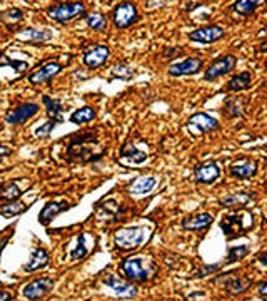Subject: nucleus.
Returning <instances> with one entry per match:
<instances>
[{
	"label": "nucleus",
	"mask_w": 267,
	"mask_h": 301,
	"mask_svg": "<svg viewBox=\"0 0 267 301\" xmlns=\"http://www.w3.org/2000/svg\"><path fill=\"white\" fill-rule=\"evenodd\" d=\"M87 25L94 30H99V32H104L107 29V17L102 14H90L87 17Z\"/></svg>",
	"instance_id": "nucleus-32"
},
{
	"label": "nucleus",
	"mask_w": 267,
	"mask_h": 301,
	"mask_svg": "<svg viewBox=\"0 0 267 301\" xmlns=\"http://www.w3.org/2000/svg\"><path fill=\"white\" fill-rule=\"evenodd\" d=\"M85 240H87L85 234H80V236L77 238V246L74 248L72 253H71V258H72L74 261L82 259V258H84V256L87 254V251H89V248H87V245H85Z\"/></svg>",
	"instance_id": "nucleus-33"
},
{
	"label": "nucleus",
	"mask_w": 267,
	"mask_h": 301,
	"mask_svg": "<svg viewBox=\"0 0 267 301\" xmlns=\"http://www.w3.org/2000/svg\"><path fill=\"white\" fill-rule=\"evenodd\" d=\"M109 55H111V50H109L107 46H94L90 49H85L84 64L89 69H97L109 59Z\"/></svg>",
	"instance_id": "nucleus-13"
},
{
	"label": "nucleus",
	"mask_w": 267,
	"mask_h": 301,
	"mask_svg": "<svg viewBox=\"0 0 267 301\" xmlns=\"http://www.w3.org/2000/svg\"><path fill=\"white\" fill-rule=\"evenodd\" d=\"M135 19H137V8L134 3L122 2L115 7L114 10V24L117 29H125L129 25H132Z\"/></svg>",
	"instance_id": "nucleus-8"
},
{
	"label": "nucleus",
	"mask_w": 267,
	"mask_h": 301,
	"mask_svg": "<svg viewBox=\"0 0 267 301\" xmlns=\"http://www.w3.org/2000/svg\"><path fill=\"white\" fill-rule=\"evenodd\" d=\"M60 70H62V65H60L59 62H49V64H45L42 69H38L34 74H30L29 81L32 84H42L45 81H50V79L59 74Z\"/></svg>",
	"instance_id": "nucleus-18"
},
{
	"label": "nucleus",
	"mask_w": 267,
	"mask_h": 301,
	"mask_svg": "<svg viewBox=\"0 0 267 301\" xmlns=\"http://www.w3.org/2000/svg\"><path fill=\"white\" fill-rule=\"evenodd\" d=\"M52 37L50 30H40V29H25L22 30L19 39L24 42H45Z\"/></svg>",
	"instance_id": "nucleus-22"
},
{
	"label": "nucleus",
	"mask_w": 267,
	"mask_h": 301,
	"mask_svg": "<svg viewBox=\"0 0 267 301\" xmlns=\"http://www.w3.org/2000/svg\"><path fill=\"white\" fill-rule=\"evenodd\" d=\"M202 59L199 57H187L181 62H176L169 67V74L174 75V77H181V75H192L197 74L200 69H202Z\"/></svg>",
	"instance_id": "nucleus-10"
},
{
	"label": "nucleus",
	"mask_w": 267,
	"mask_h": 301,
	"mask_svg": "<svg viewBox=\"0 0 267 301\" xmlns=\"http://www.w3.org/2000/svg\"><path fill=\"white\" fill-rule=\"evenodd\" d=\"M235 64H237V59H235L234 55H222L221 59L214 60L211 65L207 67V70H205L204 74V79L209 82L216 81V79L222 77V75L229 74L230 70H234Z\"/></svg>",
	"instance_id": "nucleus-5"
},
{
	"label": "nucleus",
	"mask_w": 267,
	"mask_h": 301,
	"mask_svg": "<svg viewBox=\"0 0 267 301\" xmlns=\"http://www.w3.org/2000/svg\"><path fill=\"white\" fill-rule=\"evenodd\" d=\"M7 241H8V236L7 238H3L2 241H0V253H2V250H3V246L7 245Z\"/></svg>",
	"instance_id": "nucleus-44"
},
{
	"label": "nucleus",
	"mask_w": 267,
	"mask_h": 301,
	"mask_svg": "<svg viewBox=\"0 0 267 301\" xmlns=\"http://www.w3.org/2000/svg\"><path fill=\"white\" fill-rule=\"evenodd\" d=\"M52 288H54V281L50 278H37L24 286V296L30 301H36L43 298Z\"/></svg>",
	"instance_id": "nucleus-9"
},
{
	"label": "nucleus",
	"mask_w": 267,
	"mask_h": 301,
	"mask_svg": "<svg viewBox=\"0 0 267 301\" xmlns=\"http://www.w3.org/2000/svg\"><path fill=\"white\" fill-rule=\"evenodd\" d=\"M146 228H122L115 233V246L119 250H135L141 246L147 236Z\"/></svg>",
	"instance_id": "nucleus-3"
},
{
	"label": "nucleus",
	"mask_w": 267,
	"mask_h": 301,
	"mask_svg": "<svg viewBox=\"0 0 267 301\" xmlns=\"http://www.w3.org/2000/svg\"><path fill=\"white\" fill-rule=\"evenodd\" d=\"M20 196H22V189L19 188V183H17V181L0 184V199L10 202V201H17Z\"/></svg>",
	"instance_id": "nucleus-24"
},
{
	"label": "nucleus",
	"mask_w": 267,
	"mask_h": 301,
	"mask_svg": "<svg viewBox=\"0 0 267 301\" xmlns=\"http://www.w3.org/2000/svg\"><path fill=\"white\" fill-rule=\"evenodd\" d=\"M27 209V206L22 204L19 201H10V202H5V204L0 206V214L2 216H7V218H10V216H17L20 214V212H24Z\"/></svg>",
	"instance_id": "nucleus-31"
},
{
	"label": "nucleus",
	"mask_w": 267,
	"mask_h": 301,
	"mask_svg": "<svg viewBox=\"0 0 267 301\" xmlns=\"http://www.w3.org/2000/svg\"><path fill=\"white\" fill-rule=\"evenodd\" d=\"M94 119H95V109L85 105V107L78 109V110H76V112L72 114L71 121L74 124H78V126H80V124H87V122L94 121Z\"/></svg>",
	"instance_id": "nucleus-30"
},
{
	"label": "nucleus",
	"mask_w": 267,
	"mask_h": 301,
	"mask_svg": "<svg viewBox=\"0 0 267 301\" xmlns=\"http://www.w3.org/2000/svg\"><path fill=\"white\" fill-rule=\"evenodd\" d=\"M266 293H267V283H266V281H262L261 285H259V295L262 296V298H264Z\"/></svg>",
	"instance_id": "nucleus-43"
},
{
	"label": "nucleus",
	"mask_w": 267,
	"mask_h": 301,
	"mask_svg": "<svg viewBox=\"0 0 267 301\" xmlns=\"http://www.w3.org/2000/svg\"><path fill=\"white\" fill-rule=\"evenodd\" d=\"M187 124H189L191 129L200 132V134L217 129V126H219V122L216 121V119L211 117L209 114H204V112H197V114H194V116H191Z\"/></svg>",
	"instance_id": "nucleus-15"
},
{
	"label": "nucleus",
	"mask_w": 267,
	"mask_h": 301,
	"mask_svg": "<svg viewBox=\"0 0 267 301\" xmlns=\"http://www.w3.org/2000/svg\"><path fill=\"white\" fill-rule=\"evenodd\" d=\"M85 12V5L80 2H64L57 3V5H50L47 14L52 20L59 22V24H65L71 22L76 17H80Z\"/></svg>",
	"instance_id": "nucleus-2"
},
{
	"label": "nucleus",
	"mask_w": 267,
	"mask_h": 301,
	"mask_svg": "<svg viewBox=\"0 0 267 301\" xmlns=\"http://www.w3.org/2000/svg\"><path fill=\"white\" fill-rule=\"evenodd\" d=\"M247 216V212H234V214L226 216L224 223H222V229H224L227 240H234L239 238L240 233L247 231L252 228V223H244V218Z\"/></svg>",
	"instance_id": "nucleus-4"
},
{
	"label": "nucleus",
	"mask_w": 267,
	"mask_h": 301,
	"mask_svg": "<svg viewBox=\"0 0 267 301\" xmlns=\"http://www.w3.org/2000/svg\"><path fill=\"white\" fill-rule=\"evenodd\" d=\"M219 176H221V169H219L217 162L214 161H205L202 164L195 166V181L202 184H211L214 183Z\"/></svg>",
	"instance_id": "nucleus-14"
},
{
	"label": "nucleus",
	"mask_w": 267,
	"mask_h": 301,
	"mask_svg": "<svg viewBox=\"0 0 267 301\" xmlns=\"http://www.w3.org/2000/svg\"><path fill=\"white\" fill-rule=\"evenodd\" d=\"M55 121H47L45 124H42V126H38L37 129H36V136H38V137H47L52 132V129H54L55 127Z\"/></svg>",
	"instance_id": "nucleus-39"
},
{
	"label": "nucleus",
	"mask_w": 267,
	"mask_h": 301,
	"mask_svg": "<svg viewBox=\"0 0 267 301\" xmlns=\"http://www.w3.org/2000/svg\"><path fill=\"white\" fill-rule=\"evenodd\" d=\"M259 261H261V263L266 266V264H267V261H266V253H262V254L259 256Z\"/></svg>",
	"instance_id": "nucleus-45"
},
{
	"label": "nucleus",
	"mask_w": 267,
	"mask_h": 301,
	"mask_svg": "<svg viewBox=\"0 0 267 301\" xmlns=\"http://www.w3.org/2000/svg\"><path fill=\"white\" fill-rule=\"evenodd\" d=\"M0 19L5 22V24H10V22H20L22 19H24V12L17 7H12V8H8V10L3 12V14L0 15Z\"/></svg>",
	"instance_id": "nucleus-35"
},
{
	"label": "nucleus",
	"mask_w": 267,
	"mask_h": 301,
	"mask_svg": "<svg viewBox=\"0 0 267 301\" xmlns=\"http://www.w3.org/2000/svg\"><path fill=\"white\" fill-rule=\"evenodd\" d=\"M69 207H71V204H69L67 201H50V202H47L45 207H43V209L40 211V214H38V221H40L42 224H49L57 214L67 211Z\"/></svg>",
	"instance_id": "nucleus-17"
},
{
	"label": "nucleus",
	"mask_w": 267,
	"mask_h": 301,
	"mask_svg": "<svg viewBox=\"0 0 267 301\" xmlns=\"http://www.w3.org/2000/svg\"><path fill=\"white\" fill-rule=\"evenodd\" d=\"M257 171V162L256 161H249V159H239L234 164H230V176L237 179H249L256 174Z\"/></svg>",
	"instance_id": "nucleus-16"
},
{
	"label": "nucleus",
	"mask_w": 267,
	"mask_h": 301,
	"mask_svg": "<svg viewBox=\"0 0 267 301\" xmlns=\"http://www.w3.org/2000/svg\"><path fill=\"white\" fill-rule=\"evenodd\" d=\"M12 154V148L7 144H0V157H7Z\"/></svg>",
	"instance_id": "nucleus-41"
},
{
	"label": "nucleus",
	"mask_w": 267,
	"mask_h": 301,
	"mask_svg": "<svg viewBox=\"0 0 267 301\" xmlns=\"http://www.w3.org/2000/svg\"><path fill=\"white\" fill-rule=\"evenodd\" d=\"M104 285L122 300H130L137 295V288L127 283L125 280H122V278L115 276V274H107V278L104 280Z\"/></svg>",
	"instance_id": "nucleus-7"
},
{
	"label": "nucleus",
	"mask_w": 267,
	"mask_h": 301,
	"mask_svg": "<svg viewBox=\"0 0 267 301\" xmlns=\"http://www.w3.org/2000/svg\"><path fill=\"white\" fill-rule=\"evenodd\" d=\"M0 301H12V295L7 291H0Z\"/></svg>",
	"instance_id": "nucleus-42"
},
{
	"label": "nucleus",
	"mask_w": 267,
	"mask_h": 301,
	"mask_svg": "<svg viewBox=\"0 0 267 301\" xmlns=\"http://www.w3.org/2000/svg\"><path fill=\"white\" fill-rule=\"evenodd\" d=\"M0 59H3V62H0V65H10V67H14L17 72H22L24 69L29 67L27 62H17V60H12V59H7L5 55L0 52Z\"/></svg>",
	"instance_id": "nucleus-38"
},
{
	"label": "nucleus",
	"mask_w": 267,
	"mask_h": 301,
	"mask_svg": "<svg viewBox=\"0 0 267 301\" xmlns=\"http://www.w3.org/2000/svg\"><path fill=\"white\" fill-rule=\"evenodd\" d=\"M42 100L45 104L47 114L50 116L52 121L60 122L62 121V102L59 99H52L49 96H42Z\"/></svg>",
	"instance_id": "nucleus-26"
},
{
	"label": "nucleus",
	"mask_w": 267,
	"mask_h": 301,
	"mask_svg": "<svg viewBox=\"0 0 267 301\" xmlns=\"http://www.w3.org/2000/svg\"><path fill=\"white\" fill-rule=\"evenodd\" d=\"M47 264H49V254H47L45 250H42V248H36V250L32 251V258L27 264L24 266L25 271H37V269H42L45 268Z\"/></svg>",
	"instance_id": "nucleus-21"
},
{
	"label": "nucleus",
	"mask_w": 267,
	"mask_h": 301,
	"mask_svg": "<svg viewBox=\"0 0 267 301\" xmlns=\"http://www.w3.org/2000/svg\"><path fill=\"white\" fill-rule=\"evenodd\" d=\"M247 253H249L247 246H235V248H230L229 253H227V263H235V261H239L240 258L247 256Z\"/></svg>",
	"instance_id": "nucleus-37"
},
{
	"label": "nucleus",
	"mask_w": 267,
	"mask_h": 301,
	"mask_svg": "<svg viewBox=\"0 0 267 301\" xmlns=\"http://www.w3.org/2000/svg\"><path fill=\"white\" fill-rule=\"evenodd\" d=\"M38 112V105L36 102H25V104H20L17 105L14 110H10V112L7 114V119L5 121L8 124H24L27 122L30 117H34L36 114Z\"/></svg>",
	"instance_id": "nucleus-11"
},
{
	"label": "nucleus",
	"mask_w": 267,
	"mask_h": 301,
	"mask_svg": "<svg viewBox=\"0 0 267 301\" xmlns=\"http://www.w3.org/2000/svg\"><path fill=\"white\" fill-rule=\"evenodd\" d=\"M244 109H246V99H230L227 100L224 105V112L226 116L229 117H239L244 114Z\"/></svg>",
	"instance_id": "nucleus-28"
},
{
	"label": "nucleus",
	"mask_w": 267,
	"mask_h": 301,
	"mask_svg": "<svg viewBox=\"0 0 267 301\" xmlns=\"http://www.w3.org/2000/svg\"><path fill=\"white\" fill-rule=\"evenodd\" d=\"M214 218L209 212H200V214L191 216V218L182 221V228L189 229V231H200V229H205L212 224Z\"/></svg>",
	"instance_id": "nucleus-20"
},
{
	"label": "nucleus",
	"mask_w": 267,
	"mask_h": 301,
	"mask_svg": "<svg viewBox=\"0 0 267 301\" xmlns=\"http://www.w3.org/2000/svg\"><path fill=\"white\" fill-rule=\"evenodd\" d=\"M251 285H252V281L249 280V278L240 276V278H232L230 281H227L226 288L232 295H240V293H246L249 288H251Z\"/></svg>",
	"instance_id": "nucleus-27"
},
{
	"label": "nucleus",
	"mask_w": 267,
	"mask_h": 301,
	"mask_svg": "<svg viewBox=\"0 0 267 301\" xmlns=\"http://www.w3.org/2000/svg\"><path fill=\"white\" fill-rule=\"evenodd\" d=\"M87 143H95V136L94 132H82V134L74 136L71 139V144L67 148V157L69 161H77V162H90L95 161L94 156V149L85 148Z\"/></svg>",
	"instance_id": "nucleus-1"
},
{
	"label": "nucleus",
	"mask_w": 267,
	"mask_h": 301,
	"mask_svg": "<svg viewBox=\"0 0 267 301\" xmlns=\"http://www.w3.org/2000/svg\"><path fill=\"white\" fill-rule=\"evenodd\" d=\"M252 201V194L251 193H234L226 196L224 199H221V206L224 207H240L246 206Z\"/></svg>",
	"instance_id": "nucleus-23"
},
{
	"label": "nucleus",
	"mask_w": 267,
	"mask_h": 301,
	"mask_svg": "<svg viewBox=\"0 0 267 301\" xmlns=\"http://www.w3.org/2000/svg\"><path fill=\"white\" fill-rule=\"evenodd\" d=\"M249 87H251V74L249 72H240L237 75H234V77L227 82V91L230 92L246 91Z\"/></svg>",
	"instance_id": "nucleus-25"
},
{
	"label": "nucleus",
	"mask_w": 267,
	"mask_h": 301,
	"mask_svg": "<svg viewBox=\"0 0 267 301\" xmlns=\"http://www.w3.org/2000/svg\"><path fill=\"white\" fill-rule=\"evenodd\" d=\"M155 183L157 181L154 176H141V178L134 179L132 183L129 184L127 191H129V194H132V196H144V194L151 193L152 189H154Z\"/></svg>",
	"instance_id": "nucleus-19"
},
{
	"label": "nucleus",
	"mask_w": 267,
	"mask_h": 301,
	"mask_svg": "<svg viewBox=\"0 0 267 301\" xmlns=\"http://www.w3.org/2000/svg\"><path fill=\"white\" fill-rule=\"evenodd\" d=\"M120 269L122 273L125 274L129 280H134V281H147L149 280V266H146V263H144V259L141 258H129L125 259L124 263L120 264Z\"/></svg>",
	"instance_id": "nucleus-6"
},
{
	"label": "nucleus",
	"mask_w": 267,
	"mask_h": 301,
	"mask_svg": "<svg viewBox=\"0 0 267 301\" xmlns=\"http://www.w3.org/2000/svg\"><path fill=\"white\" fill-rule=\"evenodd\" d=\"M259 3L261 2H249V0H242V2H235L234 5H232V8H234L235 12H239L240 15H249L256 10Z\"/></svg>",
	"instance_id": "nucleus-34"
},
{
	"label": "nucleus",
	"mask_w": 267,
	"mask_h": 301,
	"mask_svg": "<svg viewBox=\"0 0 267 301\" xmlns=\"http://www.w3.org/2000/svg\"><path fill=\"white\" fill-rule=\"evenodd\" d=\"M224 37V29L219 27V25H205V27H200L197 30H192L189 34V39L194 42L200 44H211L216 42L219 39Z\"/></svg>",
	"instance_id": "nucleus-12"
},
{
	"label": "nucleus",
	"mask_w": 267,
	"mask_h": 301,
	"mask_svg": "<svg viewBox=\"0 0 267 301\" xmlns=\"http://www.w3.org/2000/svg\"><path fill=\"white\" fill-rule=\"evenodd\" d=\"M112 74L114 77H122V79H130L134 74V70L129 67V64H125V62H119V64H115L112 67Z\"/></svg>",
	"instance_id": "nucleus-36"
},
{
	"label": "nucleus",
	"mask_w": 267,
	"mask_h": 301,
	"mask_svg": "<svg viewBox=\"0 0 267 301\" xmlns=\"http://www.w3.org/2000/svg\"><path fill=\"white\" fill-rule=\"evenodd\" d=\"M219 266H204L202 269H199V271H197V274L195 276H207V274H211L212 271H216Z\"/></svg>",
	"instance_id": "nucleus-40"
},
{
	"label": "nucleus",
	"mask_w": 267,
	"mask_h": 301,
	"mask_svg": "<svg viewBox=\"0 0 267 301\" xmlns=\"http://www.w3.org/2000/svg\"><path fill=\"white\" fill-rule=\"evenodd\" d=\"M120 156L122 157H127V159H132L134 162H142L147 159V154L144 150L137 149L132 143H127L124 148L120 149Z\"/></svg>",
	"instance_id": "nucleus-29"
}]
</instances>
